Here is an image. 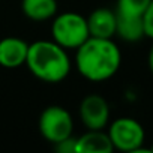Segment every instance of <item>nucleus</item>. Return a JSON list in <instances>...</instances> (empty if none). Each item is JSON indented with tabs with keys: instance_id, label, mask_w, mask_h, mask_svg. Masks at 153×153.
Listing matches in <instances>:
<instances>
[{
	"instance_id": "1",
	"label": "nucleus",
	"mask_w": 153,
	"mask_h": 153,
	"mask_svg": "<svg viewBox=\"0 0 153 153\" xmlns=\"http://www.w3.org/2000/svg\"><path fill=\"white\" fill-rule=\"evenodd\" d=\"M122 65L120 48L111 38L90 36L76 48L75 68L86 80L101 83L117 74Z\"/></svg>"
},
{
	"instance_id": "2",
	"label": "nucleus",
	"mask_w": 153,
	"mask_h": 153,
	"mask_svg": "<svg viewBox=\"0 0 153 153\" xmlns=\"http://www.w3.org/2000/svg\"><path fill=\"white\" fill-rule=\"evenodd\" d=\"M26 65L36 78L51 84L62 83L71 72V59L66 50L54 41L29 44Z\"/></svg>"
},
{
	"instance_id": "3",
	"label": "nucleus",
	"mask_w": 153,
	"mask_h": 153,
	"mask_svg": "<svg viewBox=\"0 0 153 153\" xmlns=\"http://www.w3.org/2000/svg\"><path fill=\"white\" fill-rule=\"evenodd\" d=\"M51 33L54 42L65 50H76L90 38L87 18L76 12H63L57 15L53 21Z\"/></svg>"
},
{
	"instance_id": "4",
	"label": "nucleus",
	"mask_w": 153,
	"mask_h": 153,
	"mask_svg": "<svg viewBox=\"0 0 153 153\" xmlns=\"http://www.w3.org/2000/svg\"><path fill=\"white\" fill-rule=\"evenodd\" d=\"M108 137L114 150L120 152H141L146 138L144 128L132 117H120L111 122L108 128Z\"/></svg>"
},
{
	"instance_id": "5",
	"label": "nucleus",
	"mask_w": 153,
	"mask_h": 153,
	"mask_svg": "<svg viewBox=\"0 0 153 153\" xmlns=\"http://www.w3.org/2000/svg\"><path fill=\"white\" fill-rule=\"evenodd\" d=\"M39 132L51 144H57L74 132V120L68 110L59 105L47 107L39 117Z\"/></svg>"
},
{
	"instance_id": "6",
	"label": "nucleus",
	"mask_w": 153,
	"mask_h": 153,
	"mask_svg": "<svg viewBox=\"0 0 153 153\" xmlns=\"http://www.w3.org/2000/svg\"><path fill=\"white\" fill-rule=\"evenodd\" d=\"M80 119L90 131L104 129L110 120V105L99 95H89L80 104Z\"/></svg>"
},
{
	"instance_id": "7",
	"label": "nucleus",
	"mask_w": 153,
	"mask_h": 153,
	"mask_svg": "<svg viewBox=\"0 0 153 153\" xmlns=\"http://www.w3.org/2000/svg\"><path fill=\"white\" fill-rule=\"evenodd\" d=\"M29 53V44L15 36H8L0 39V66L14 69L26 65Z\"/></svg>"
},
{
	"instance_id": "8",
	"label": "nucleus",
	"mask_w": 153,
	"mask_h": 153,
	"mask_svg": "<svg viewBox=\"0 0 153 153\" xmlns=\"http://www.w3.org/2000/svg\"><path fill=\"white\" fill-rule=\"evenodd\" d=\"M87 26H89L90 36L113 38L116 35V29H117V15H116V12H113L107 8L95 9L87 17Z\"/></svg>"
},
{
	"instance_id": "9",
	"label": "nucleus",
	"mask_w": 153,
	"mask_h": 153,
	"mask_svg": "<svg viewBox=\"0 0 153 153\" xmlns=\"http://www.w3.org/2000/svg\"><path fill=\"white\" fill-rule=\"evenodd\" d=\"M114 150L113 143L102 129L87 131L80 138H76L75 153H111Z\"/></svg>"
},
{
	"instance_id": "10",
	"label": "nucleus",
	"mask_w": 153,
	"mask_h": 153,
	"mask_svg": "<svg viewBox=\"0 0 153 153\" xmlns=\"http://www.w3.org/2000/svg\"><path fill=\"white\" fill-rule=\"evenodd\" d=\"M21 11L32 21H47L57 12L56 0H21Z\"/></svg>"
},
{
	"instance_id": "11",
	"label": "nucleus",
	"mask_w": 153,
	"mask_h": 153,
	"mask_svg": "<svg viewBox=\"0 0 153 153\" xmlns=\"http://www.w3.org/2000/svg\"><path fill=\"white\" fill-rule=\"evenodd\" d=\"M117 29L116 35H119L126 42H137L146 36L144 30V18L143 17H126L117 14Z\"/></svg>"
},
{
	"instance_id": "12",
	"label": "nucleus",
	"mask_w": 153,
	"mask_h": 153,
	"mask_svg": "<svg viewBox=\"0 0 153 153\" xmlns=\"http://www.w3.org/2000/svg\"><path fill=\"white\" fill-rule=\"evenodd\" d=\"M152 0H117L116 12L126 17H143Z\"/></svg>"
},
{
	"instance_id": "13",
	"label": "nucleus",
	"mask_w": 153,
	"mask_h": 153,
	"mask_svg": "<svg viewBox=\"0 0 153 153\" xmlns=\"http://www.w3.org/2000/svg\"><path fill=\"white\" fill-rule=\"evenodd\" d=\"M144 30H146V36L153 39V0L150 2L144 14Z\"/></svg>"
},
{
	"instance_id": "14",
	"label": "nucleus",
	"mask_w": 153,
	"mask_h": 153,
	"mask_svg": "<svg viewBox=\"0 0 153 153\" xmlns=\"http://www.w3.org/2000/svg\"><path fill=\"white\" fill-rule=\"evenodd\" d=\"M75 144H76V138L69 137V138H66L54 146H56V150L60 153H75Z\"/></svg>"
},
{
	"instance_id": "15",
	"label": "nucleus",
	"mask_w": 153,
	"mask_h": 153,
	"mask_svg": "<svg viewBox=\"0 0 153 153\" xmlns=\"http://www.w3.org/2000/svg\"><path fill=\"white\" fill-rule=\"evenodd\" d=\"M149 69L153 74V45H152V48L149 51Z\"/></svg>"
},
{
	"instance_id": "16",
	"label": "nucleus",
	"mask_w": 153,
	"mask_h": 153,
	"mask_svg": "<svg viewBox=\"0 0 153 153\" xmlns=\"http://www.w3.org/2000/svg\"><path fill=\"white\" fill-rule=\"evenodd\" d=\"M150 152H153V146H152V147H150Z\"/></svg>"
}]
</instances>
